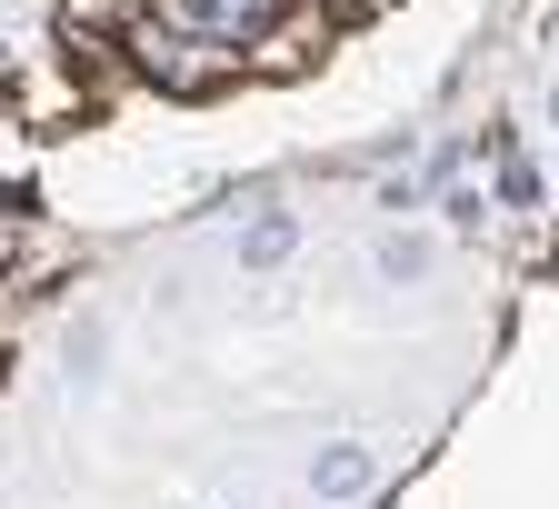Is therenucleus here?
<instances>
[{
    "mask_svg": "<svg viewBox=\"0 0 559 509\" xmlns=\"http://www.w3.org/2000/svg\"><path fill=\"white\" fill-rule=\"evenodd\" d=\"M370 0H11V81H40L70 110H110L120 91L210 100L240 81L310 70Z\"/></svg>",
    "mask_w": 559,
    "mask_h": 509,
    "instance_id": "nucleus-1",
    "label": "nucleus"
}]
</instances>
